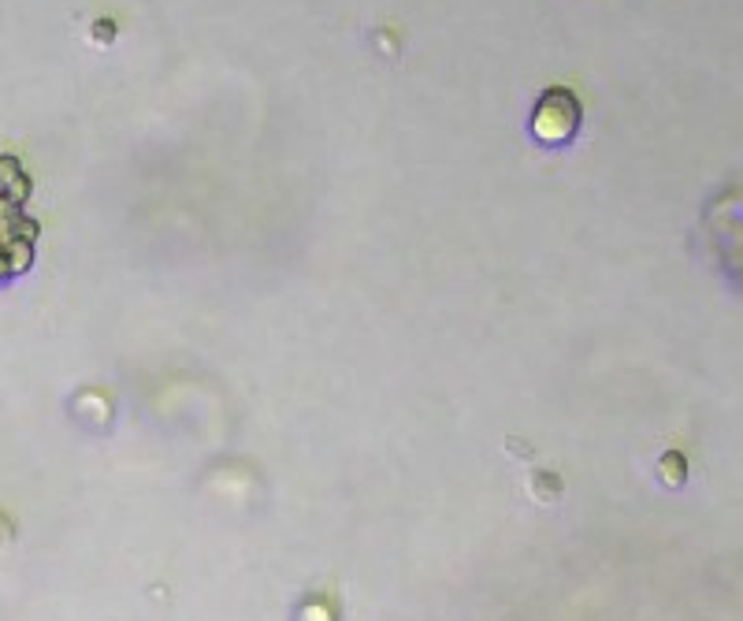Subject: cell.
Returning a JSON list of instances; mask_svg holds the SVG:
<instances>
[{
	"label": "cell",
	"mask_w": 743,
	"mask_h": 621,
	"mask_svg": "<svg viewBox=\"0 0 743 621\" xmlns=\"http://www.w3.org/2000/svg\"><path fill=\"white\" fill-rule=\"evenodd\" d=\"M506 454L509 458H517V462H532L535 458V450L524 443V439H517V436H506Z\"/></svg>",
	"instance_id": "obj_3"
},
{
	"label": "cell",
	"mask_w": 743,
	"mask_h": 621,
	"mask_svg": "<svg viewBox=\"0 0 743 621\" xmlns=\"http://www.w3.org/2000/svg\"><path fill=\"white\" fill-rule=\"evenodd\" d=\"M684 473H688V465H684V458H680L677 450H673V454H662V462H658V476H662V484H669V488H680V484H684Z\"/></svg>",
	"instance_id": "obj_2"
},
{
	"label": "cell",
	"mask_w": 743,
	"mask_h": 621,
	"mask_svg": "<svg viewBox=\"0 0 743 621\" xmlns=\"http://www.w3.org/2000/svg\"><path fill=\"white\" fill-rule=\"evenodd\" d=\"M561 491H565V484H561L558 473H547V469H532V473L524 476V495H528L535 506H554L561 499Z\"/></svg>",
	"instance_id": "obj_1"
}]
</instances>
